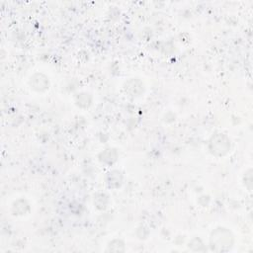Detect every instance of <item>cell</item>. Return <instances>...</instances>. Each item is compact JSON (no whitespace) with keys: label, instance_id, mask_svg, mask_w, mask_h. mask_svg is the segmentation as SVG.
Instances as JSON below:
<instances>
[{"label":"cell","instance_id":"1","mask_svg":"<svg viewBox=\"0 0 253 253\" xmlns=\"http://www.w3.org/2000/svg\"><path fill=\"white\" fill-rule=\"evenodd\" d=\"M211 152L215 155H223L229 149V140L222 134L218 133L210 142Z\"/></svg>","mask_w":253,"mask_h":253}]
</instances>
